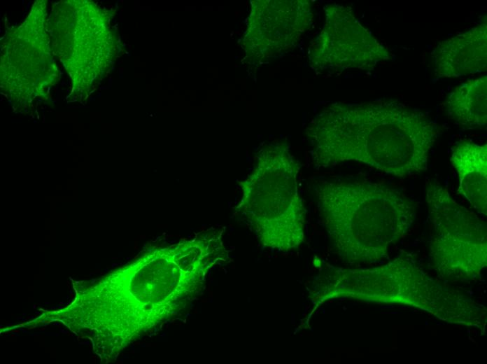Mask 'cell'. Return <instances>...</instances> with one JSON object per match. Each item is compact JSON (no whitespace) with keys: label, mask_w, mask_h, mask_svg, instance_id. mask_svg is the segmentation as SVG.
Masks as SVG:
<instances>
[{"label":"cell","mask_w":487,"mask_h":364,"mask_svg":"<svg viewBox=\"0 0 487 364\" xmlns=\"http://www.w3.org/2000/svg\"><path fill=\"white\" fill-rule=\"evenodd\" d=\"M448 117L463 129L484 127L487 122V76L462 83L445 102Z\"/></svg>","instance_id":"cell-10"},{"label":"cell","mask_w":487,"mask_h":364,"mask_svg":"<svg viewBox=\"0 0 487 364\" xmlns=\"http://www.w3.org/2000/svg\"><path fill=\"white\" fill-rule=\"evenodd\" d=\"M311 290L313 300L319 303L352 298L410 306L449 323L480 327L486 321L484 306L429 276L407 252L378 267L326 270L314 280Z\"/></svg>","instance_id":"cell-4"},{"label":"cell","mask_w":487,"mask_h":364,"mask_svg":"<svg viewBox=\"0 0 487 364\" xmlns=\"http://www.w3.org/2000/svg\"><path fill=\"white\" fill-rule=\"evenodd\" d=\"M313 191L331 246L349 264L380 261L416 220V203L383 183L325 180Z\"/></svg>","instance_id":"cell-3"},{"label":"cell","mask_w":487,"mask_h":364,"mask_svg":"<svg viewBox=\"0 0 487 364\" xmlns=\"http://www.w3.org/2000/svg\"><path fill=\"white\" fill-rule=\"evenodd\" d=\"M425 198L432 226L431 267L446 281L477 279L487 265L486 224L434 179L426 183Z\"/></svg>","instance_id":"cell-6"},{"label":"cell","mask_w":487,"mask_h":364,"mask_svg":"<svg viewBox=\"0 0 487 364\" xmlns=\"http://www.w3.org/2000/svg\"><path fill=\"white\" fill-rule=\"evenodd\" d=\"M316 48L320 66L334 70L368 69L392 58L389 48L360 24L350 8L337 4L326 8Z\"/></svg>","instance_id":"cell-7"},{"label":"cell","mask_w":487,"mask_h":364,"mask_svg":"<svg viewBox=\"0 0 487 364\" xmlns=\"http://www.w3.org/2000/svg\"><path fill=\"white\" fill-rule=\"evenodd\" d=\"M439 133L427 113L396 99L334 104L306 131L317 166L355 161L399 178L427 170Z\"/></svg>","instance_id":"cell-1"},{"label":"cell","mask_w":487,"mask_h":364,"mask_svg":"<svg viewBox=\"0 0 487 364\" xmlns=\"http://www.w3.org/2000/svg\"><path fill=\"white\" fill-rule=\"evenodd\" d=\"M451 162L458 175V192L486 215L487 145L463 141L453 149Z\"/></svg>","instance_id":"cell-9"},{"label":"cell","mask_w":487,"mask_h":364,"mask_svg":"<svg viewBox=\"0 0 487 364\" xmlns=\"http://www.w3.org/2000/svg\"><path fill=\"white\" fill-rule=\"evenodd\" d=\"M227 253L220 235L201 234L156 251L113 281L114 329L122 342L176 315L203 288Z\"/></svg>","instance_id":"cell-2"},{"label":"cell","mask_w":487,"mask_h":364,"mask_svg":"<svg viewBox=\"0 0 487 364\" xmlns=\"http://www.w3.org/2000/svg\"><path fill=\"white\" fill-rule=\"evenodd\" d=\"M299 169L286 144H274L262 150L253 172L240 182L239 209L267 248L288 252L304 242L306 209L297 186Z\"/></svg>","instance_id":"cell-5"},{"label":"cell","mask_w":487,"mask_h":364,"mask_svg":"<svg viewBox=\"0 0 487 364\" xmlns=\"http://www.w3.org/2000/svg\"><path fill=\"white\" fill-rule=\"evenodd\" d=\"M431 57L435 75L440 78L460 77L486 71V16L467 31L439 42Z\"/></svg>","instance_id":"cell-8"}]
</instances>
